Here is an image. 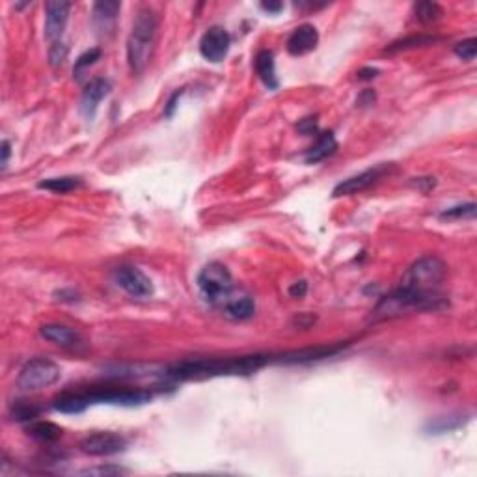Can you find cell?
I'll return each instance as SVG.
<instances>
[{
  "label": "cell",
  "mask_w": 477,
  "mask_h": 477,
  "mask_svg": "<svg viewBox=\"0 0 477 477\" xmlns=\"http://www.w3.org/2000/svg\"><path fill=\"white\" fill-rule=\"evenodd\" d=\"M444 278V261L437 255H425L406 270L401 286L377 304L373 310V319H392L408 312L442 310L447 306V301L440 291Z\"/></svg>",
  "instance_id": "6da1fadb"
},
{
  "label": "cell",
  "mask_w": 477,
  "mask_h": 477,
  "mask_svg": "<svg viewBox=\"0 0 477 477\" xmlns=\"http://www.w3.org/2000/svg\"><path fill=\"white\" fill-rule=\"evenodd\" d=\"M270 362H275V356H267V354L265 356L254 354V356L231 360H190L166 369L164 377L170 380H192L218 377V375H250Z\"/></svg>",
  "instance_id": "7a4b0ae2"
},
{
  "label": "cell",
  "mask_w": 477,
  "mask_h": 477,
  "mask_svg": "<svg viewBox=\"0 0 477 477\" xmlns=\"http://www.w3.org/2000/svg\"><path fill=\"white\" fill-rule=\"evenodd\" d=\"M157 15L151 10L138 12L127 40V60L132 73H142L151 62L157 40Z\"/></svg>",
  "instance_id": "3957f363"
},
{
  "label": "cell",
  "mask_w": 477,
  "mask_h": 477,
  "mask_svg": "<svg viewBox=\"0 0 477 477\" xmlns=\"http://www.w3.org/2000/svg\"><path fill=\"white\" fill-rule=\"evenodd\" d=\"M198 289L205 301L213 306H224L229 294L233 293V278L229 275L228 267L222 263H209L198 275Z\"/></svg>",
  "instance_id": "277c9868"
},
{
  "label": "cell",
  "mask_w": 477,
  "mask_h": 477,
  "mask_svg": "<svg viewBox=\"0 0 477 477\" xmlns=\"http://www.w3.org/2000/svg\"><path fill=\"white\" fill-rule=\"evenodd\" d=\"M60 367L49 358H34L25 364L17 377V388L23 392H41L60 379Z\"/></svg>",
  "instance_id": "5b68a950"
},
{
  "label": "cell",
  "mask_w": 477,
  "mask_h": 477,
  "mask_svg": "<svg viewBox=\"0 0 477 477\" xmlns=\"http://www.w3.org/2000/svg\"><path fill=\"white\" fill-rule=\"evenodd\" d=\"M127 447V440L116 432H93L80 440V451L92 457H108L121 453Z\"/></svg>",
  "instance_id": "8992f818"
},
{
  "label": "cell",
  "mask_w": 477,
  "mask_h": 477,
  "mask_svg": "<svg viewBox=\"0 0 477 477\" xmlns=\"http://www.w3.org/2000/svg\"><path fill=\"white\" fill-rule=\"evenodd\" d=\"M114 281L135 299H150L153 294V281L137 267H118L114 270Z\"/></svg>",
  "instance_id": "52a82bcc"
},
{
  "label": "cell",
  "mask_w": 477,
  "mask_h": 477,
  "mask_svg": "<svg viewBox=\"0 0 477 477\" xmlns=\"http://www.w3.org/2000/svg\"><path fill=\"white\" fill-rule=\"evenodd\" d=\"M90 405L92 403H110V405L135 406L144 405L151 399V392L148 390H103V392L86 393Z\"/></svg>",
  "instance_id": "ba28073f"
},
{
  "label": "cell",
  "mask_w": 477,
  "mask_h": 477,
  "mask_svg": "<svg viewBox=\"0 0 477 477\" xmlns=\"http://www.w3.org/2000/svg\"><path fill=\"white\" fill-rule=\"evenodd\" d=\"M229 51V34L222 27H211L200 41V53L209 62H222Z\"/></svg>",
  "instance_id": "9c48e42d"
},
{
  "label": "cell",
  "mask_w": 477,
  "mask_h": 477,
  "mask_svg": "<svg viewBox=\"0 0 477 477\" xmlns=\"http://www.w3.org/2000/svg\"><path fill=\"white\" fill-rule=\"evenodd\" d=\"M69 2H60V0H51L45 4V36L47 40L60 41L62 34L66 30L67 19H69Z\"/></svg>",
  "instance_id": "30bf717a"
},
{
  "label": "cell",
  "mask_w": 477,
  "mask_h": 477,
  "mask_svg": "<svg viewBox=\"0 0 477 477\" xmlns=\"http://www.w3.org/2000/svg\"><path fill=\"white\" fill-rule=\"evenodd\" d=\"M390 172V166L386 164H380V166H375V168H369V170L362 172L358 176H353L341 181L336 189H334V198L338 196H351V194H356V192H362V190L369 189L373 183H377L380 177Z\"/></svg>",
  "instance_id": "8fae6325"
},
{
  "label": "cell",
  "mask_w": 477,
  "mask_h": 477,
  "mask_svg": "<svg viewBox=\"0 0 477 477\" xmlns=\"http://www.w3.org/2000/svg\"><path fill=\"white\" fill-rule=\"evenodd\" d=\"M319 43V32L312 25H301L293 30L288 40V51L293 56H302L314 51Z\"/></svg>",
  "instance_id": "7c38bea8"
},
{
  "label": "cell",
  "mask_w": 477,
  "mask_h": 477,
  "mask_svg": "<svg viewBox=\"0 0 477 477\" xmlns=\"http://www.w3.org/2000/svg\"><path fill=\"white\" fill-rule=\"evenodd\" d=\"M40 334L47 341H51L54 345L64 347V349H75L82 345V338L75 328H69L66 325H43L40 328Z\"/></svg>",
  "instance_id": "4fadbf2b"
},
{
  "label": "cell",
  "mask_w": 477,
  "mask_h": 477,
  "mask_svg": "<svg viewBox=\"0 0 477 477\" xmlns=\"http://www.w3.org/2000/svg\"><path fill=\"white\" fill-rule=\"evenodd\" d=\"M110 93V82L105 79H95L90 84L86 86L84 93H82V101H80V110L84 112L88 118H92L97 105Z\"/></svg>",
  "instance_id": "5bb4252c"
},
{
  "label": "cell",
  "mask_w": 477,
  "mask_h": 477,
  "mask_svg": "<svg viewBox=\"0 0 477 477\" xmlns=\"http://www.w3.org/2000/svg\"><path fill=\"white\" fill-rule=\"evenodd\" d=\"M224 312L228 317L237 321H246L255 314V302L250 294L244 293H233L229 294V299L224 302Z\"/></svg>",
  "instance_id": "9a60e30c"
},
{
  "label": "cell",
  "mask_w": 477,
  "mask_h": 477,
  "mask_svg": "<svg viewBox=\"0 0 477 477\" xmlns=\"http://www.w3.org/2000/svg\"><path fill=\"white\" fill-rule=\"evenodd\" d=\"M255 73L257 77L261 79V82L267 86L268 90H276L278 88V77H276V64H275V54L272 51H259L257 56L254 60Z\"/></svg>",
  "instance_id": "2e32d148"
},
{
  "label": "cell",
  "mask_w": 477,
  "mask_h": 477,
  "mask_svg": "<svg viewBox=\"0 0 477 477\" xmlns=\"http://www.w3.org/2000/svg\"><path fill=\"white\" fill-rule=\"evenodd\" d=\"M119 10H121V4L119 2H114V0H101V2H95L93 4V25L105 32L108 28L114 27V21L118 17Z\"/></svg>",
  "instance_id": "e0dca14e"
},
{
  "label": "cell",
  "mask_w": 477,
  "mask_h": 477,
  "mask_svg": "<svg viewBox=\"0 0 477 477\" xmlns=\"http://www.w3.org/2000/svg\"><path fill=\"white\" fill-rule=\"evenodd\" d=\"M336 150H338V142H336L332 132H323L319 140H317V144L307 150L306 163L315 164L319 163V161H325V159L330 157Z\"/></svg>",
  "instance_id": "ac0fdd59"
},
{
  "label": "cell",
  "mask_w": 477,
  "mask_h": 477,
  "mask_svg": "<svg viewBox=\"0 0 477 477\" xmlns=\"http://www.w3.org/2000/svg\"><path fill=\"white\" fill-rule=\"evenodd\" d=\"M88 405H90L88 395H80V393H66L54 401V408L64 414H80Z\"/></svg>",
  "instance_id": "d6986e66"
},
{
  "label": "cell",
  "mask_w": 477,
  "mask_h": 477,
  "mask_svg": "<svg viewBox=\"0 0 477 477\" xmlns=\"http://www.w3.org/2000/svg\"><path fill=\"white\" fill-rule=\"evenodd\" d=\"M28 434L40 442H54L62 437V429L51 421H38V423H32L28 427Z\"/></svg>",
  "instance_id": "ffe728a7"
},
{
  "label": "cell",
  "mask_w": 477,
  "mask_h": 477,
  "mask_svg": "<svg viewBox=\"0 0 477 477\" xmlns=\"http://www.w3.org/2000/svg\"><path fill=\"white\" fill-rule=\"evenodd\" d=\"M80 185L79 177H53V179H45L41 181L40 189H47L51 192H60V194H66L69 190L77 189Z\"/></svg>",
  "instance_id": "44dd1931"
},
{
  "label": "cell",
  "mask_w": 477,
  "mask_h": 477,
  "mask_svg": "<svg viewBox=\"0 0 477 477\" xmlns=\"http://www.w3.org/2000/svg\"><path fill=\"white\" fill-rule=\"evenodd\" d=\"M414 14H416V19L421 23H432V21L440 19L444 12L437 2H418L414 6Z\"/></svg>",
  "instance_id": "7402d4cb"
},
{
  "label": "cell",
  "mask_w": 477,
  "mask_h": 477,
  "mask_svg": "<svg viewBox=\"0 0 477 477\" xmlns=\"http://www.w3.org/2000/svg\"><path fill=\"white\" fill-rule=\"evenodd\" d=\"M432 41H437V38H432V36H412V38H405V40L392 43V45L386 49V53H397V51H405V49L429 45Z\"/></svg>",
  "instance_id": "603a6c76"
},
{
  "label": "cell",
  "mask_w": 477,
  "mask_h": 477,
  "mask_svg": "<svg viewBox=\"0 0 477 477\" xmlns=\"http://www.w3.org/2000/svg\"><path fill=\"white\" fill-rule=\"evenodd\" d=\"M476 216V203H466V205H457L447 211L440 213V218H474Z\"/></svg>",
  "instance_id": "cb8c5ba5"
},
{
  "label": "cell",
  "mask_w": 477,
  "mask_h": 477,
  "mask_svg": "<svg viewBox=\"0 0 477 477\" xmlns=\"http://www.w3.org/2000/svg\"><path fill=\"white\" fill-rule=\"evenodd\" d=\"M476 53H477V40L476 38H470V40L461 41V43L455 47V54H457L458 58L466 60V62H472V60L476 58Z\"/></svg>",
  "instance_id": "d4e9b609"
},
{
  "label": "cell",
  "mask_w": 477,
  "mask_h": 477,
  "mask_svg": "<svg viewBox=\"0 0 477 477\" xmlns=\"http://www.w3.org/2000/svg\"><path fill=\"white\" fill-rule=\"evenodd\" d=\"M99 56H101V49H90V51H86L82 56H79V60L75 62V75H80V71L82 69H86V67H90L92 64H95L99 60Z\"/></svg>",
  "instance_id": "484cf974"
},
{
  "label": "cell",
  "mask_w": 477,
  "mask_h": 477,
  "mask_svg": "<svg viewBox=\"0 0 477 477\" xmlns=\"http://www.w3.org/2000/svg\"><path fill=\"white\" fill-rule=\"evenodd\" d=\"M66 58H67V47L64 45L62 41L53 43L51 51H49V62H51V66L53 67L62 66V64L66 62Z\"/></svg>",
  "instance_id": "4316f807"
},
{
  "label": "cell",
  "mask_w": 477,
  "mask_h": 477,
  "mask_svg": "<svg viewBox=\"0 0 477 477\" xmlns=\"http://www.w3.org/2000/svg\"><path fill=\"white\" fill-rule=\"evenodd\" d=\"M38 412H40V408H34V406H17V408H15V419H19V421H23V419H32L38 416Z\"/></svg>",
  "instance_id": "83f0119b"
},
{
  "label": "cell",
  "mask_w": 477,
  "mask_h": 477,
  "mask_svg": "<svg viewBox=\"0 0 477 477\" xmlns=\"http://www.w3.org/2000/svg\"><path fill=\"white\" fill-rule=\"evenodd\" d=\"M82 474L84 476H118V474H124V470L121 468H90Z\"/></svg>",
  "instance_id": "f1b7e54d"
},
{
  "label": "cell",
  "mask_w": 477,
  "mask_h": 477,
  "mask_svg": "<svg viewBox=\"0 0 477 477\" xmlns=\"http://www.w3.org/2000/svg\"><path fill=\"white\" fill-rule=\"evenodd\" d=\"M306 291H307L306 281H296V283H293V286L289 288V294H291L293 299H302V296L306 294Z\"/></svg>",
  "instance_id": "f546056e"
},
{
  "label": "cell",
  "mask_w": 477,
  "mask_h": 477,
  "mask_svg": "<svg viewBox=\"0 0 477 477\" xmlns=\"http://www.w3.org/2000/svg\"><path fill=\"white\" fill-rule=\"evenodd\" d=\"M315 129H317V125H315L314 118L302 119L301 124H299V131H301L302 135H314Z\"/></svg>",
  "instance_id": "4dcf8cb0"
},
{
  "label": "cell",
  "mask_w": 477,
  "mask_h": 477,
  "mask_svg": "<svg viewBox=\"0 0 477 477\" xmlns=\"http://www.w3.org/2000/svg\"><path fill=\"white\" fill-rule=\"evenodd\" d=\"M0 148H2V150H0L2 151V161H0V164H2V170H6L8 161H10V153H12V150H10V142H8V140H4Z\"/></svg>",
  "instance_id": "1f68e13d"
},
{
  "label": "cell",
  "mask_w": 477,
  "mask_h": 477,
  "mask_svg": "<svg viewBox=\"0 0 477 477\" xmlns=\"http://www.w3.org/2000/svg\"><path fill=\"white\" fill-rule=\"evenodd\" d=\"M356 103H358V105H362V106L373 105V103H375V93H373L371 90H366V92L360 95Z\"/></svg>",
  "instance_id": "d6a6232c"
},
{
  "label": "cell",
  "mask_w": 477,
  "mask_h": 477,
  "mask_svg": "<svg viewBox=\"0 0 477 477\" xmlns=\"http://www.w3.org/2000/svg\"><path fill=\"white\" fill-rule=\"evenodd\" d=\"M377 73H379V69H375V67H366V69H360L358 71V79L369 80L373 79V77H377Z\"/></svg>",
  "instance_id": "836d02e7"
},
{
  "label": "cell",
  "mask_w": 477,
  "mask_h": 477,
  "mask_svg": "<svg viewBox=\"0 0 477 477\" xmlns=\"http://www.w3.org/2000/svg\"><path fill=\"white\" fill-rule=\"evenodd\" d=\"M261 8L265 12H268V14H278L283 6H281L280 2H261Z\"/></svg>",
  "instance_id": "e575fe53"
},
{
  "label": "cell",
  "mask_w": 477,
  "mask_h": 477,
  "mask_svg": "<svg viewBox=\"0 0 477 477\" xmlns=\"http://www.w3.org/2000/svg\"><path fill=\"white\" fill-rule=\"evenodd\" d=\"M179 95H181V92L174 93V97L170 99V103H168V108H166V116H172L174 114V108H176V101L179 99Z\"/></svg>",
  "instance_id": "d590c367"
}]
</instances>
